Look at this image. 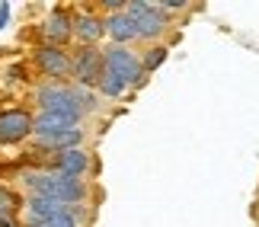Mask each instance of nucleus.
<instances>
[{
  "mask_svg": "<svg viewBox=\"0 0 259 227\" xmlns=\"http://www.w3.org/2000/svg\"><path fill=\"white\" fill-rule=\"evenodd\" d=\"M125 13H128V19L135 23L138 42H144V45L163 42L166 29H170V16H166L157 4H151V0H128Z\"/></svg>",
  "mask_w": 259,
  "mask_h": 227,
  "instance_id": "obj_1",
  "label": "nucleus"
},
{
  "mask_svg": "<svg viewBox=\"0 0 259 227\" xmlns=\"http://www.w3.org/2000/svg\"><path fill=\"white\" fill-rule=\"evenodd\" d=\"M103 67L112 71L115 77H122L128 83V90H138L144 86V67H141V55L132 52V48H118V45H106L103 48Z\"/></svg>",
  "mask_w": 259,
  "mask_h": 227,
  "instance_id": "obj_2",
  "label": "nucleus"
},
{
  "mask_svg": "<svg viewBox=\"0 0 259 227\" xmlns=\"http://www.w3.org/2000/svg\"><path fill=\"white\" fill-rule=\"evenodd\" d=\"M32 67L45 80L64 83V80H71V52H67V48H58V45L38 42L32 48Z\"/></svg>",
  "mask_w": 259,
  "mask_h": 227,
  "instance_id": "obj_3",
  "label": "nucleus"
},
{
  "mask_svg": "<svg viewBox=\"0 0 259 227\" xmlns=\"http://www.w3.org/2000/svg\"><path fill=\"white\" fill-rule=\"evenodd\" d=\"M99 74H103V48L99 45H77L71 52V80H74V86L96 90Z\"/></svg>",
  "mask_w": 259,
  "mask_h": 227,
  "instance_id": "obj_4",
  "label": "nucleus"
},
{
  "mask_svg": "<svg viewBox=\"0 0 259 227\" xmlns=\"http://www.w3.org/2000/svg\"><path fill=\"white\" fill-rule=\"evenodd\" d=\"M32 103L38 112H77L80 115V106H77V86L74 83H38L32 90Z\"/></svg>",
  "mask_w": 259,
  "mask_h": 227,
  "instance_id": "obj_5",
  "label": "nucleus"
},
{
  "mask_svg": "<svg viewBox=\"0 0 259 227\" xmlns=\"http://www.w3.org/2000/svg\"><path fill=\"white\" fill-rule=\"evenodd\" d=\"M32 109L26 106H4L0 109V147H19L32 138Z\"/></svg>",
  "mask_w": 259,
  "mask_h": 227,
  "instance_id": "obj_6",
  "label": "nucleus"
},
{
  "mask_svg": "<svg viewBox=\"0 0 259 227\" xmlns=\"http://www.w3.org/2000/svg\"><path fill=\"white\" fill-rule=\"evenodd\" d=\"M42 42L58 48H67L74 42V10H67L61 4L48 10L42 19Z\"/></svg>",
  "mask_w": 259,
  "mask_h": 227,
  "instance_id": "obj_7",
  "label": "nucleus"
},
{
  "mask_svg": "<svg viewBox=\"0 0 259 227\" xmlns=\"http://www.w3.org/2000/svg\"><path fill=\"white\" fill-rule=\"evenodd\" d=\"M106 38V16L99 10H77L74 13V42L99 45Z\"/></svg>",
  "mask_w": 259,
  "mask_h": 227,
  "instance_id": "obj_8",
  "label": "nucleus"
},
{
  "mask_svg": "<svg viewBox=\"0 0 259 227\" xmlns=\"http://www.w3.org/2000/svg\"><path fill=\"white\" fill-rule=\"evenodd\" d=\"M90 160H93V157H90L83 147H74V151L55 154L45 170H52L55 176H64V179H83L87 170H90Z\"/></svg>",
  "mask_w": 259,
  "mask_h": 227,
  "instance_id": "obj_9",
  "label": "nucleus"
},
{
  "mask_svg": "<svg viewBox=\"0 0 259 227\" xmlns=\"http://www.w3.org/2000/svg\"><path fill=\"white\" fill-rule=\"evenodd\" d=\"M83 115L77 112H35L32 118V138H52L61 131H71V128H80Z\"/></svg>",
  "mask_w": 259,
  "mask_h": 227,
  "instance_id": "obj_10",
  "label": "nucleus"
},
{
  "mask_svg": "<svg viewBox=\"0 0 259 227\" xmlns=\"http://www.w3.org/2000/svg\"><path fill=\"white\" fill-rule=\"evenodd\" d=\"M58 211H61V205H58V202L38 199V195H26L23 208H19V224H23V227H45Z\"/></svg>",
  "mask_w": 259,
  "mask_h": 227,
  "instance_id": "obj_11",
  "label": "nucleus"
},
{
  "mask_svg": "<svg viewBox=\"0 0 259 227\" xmlns=\"http://www.w3.org/2000/svg\"><path fill=\"white\" fill-rule=\"evenodd\" d=\"M83 138H87V131H83V125H80V128H71V131H61V134H52V138H32V144H35L38 154L55 157V154H61V151H74V147H80Z\"/></svg>",
  "mask_w": 259,
  "mask_h": 227,
  "instance_id": "obj_12",
  "label": "nucleus"
},
{
  "mask_svg": "<svg viewBox=\"0 0 259 227\" xmlns=\"http://www.w3.org/2000/svg\"><path fill=\"white\" fill-rule=\"evenodd\" d=\"M106 38L109 45H118V48H132V42H138V32H135V23L128 19V13H112L106 16Z\"/></svg>",
  "mask_w": 259,
  "mask_h": 227,
  "instance_id": "obj_13",
  "label": "nucleus"
},
{
  "mask_svg": "<svg viewBox=\"0 0 259 227\" xmlns=\"http://www.w3.org/2000/svg\"><path fill=\"white\" fill-rule=\"evenodd\" d=\"M125 93H128V83L122 80V77H115L112 71H106V67H103L99 83H96V96H103V100H122Z\"/></svg>",
  "mask_w": 259,
  "mask_h": 227,
  "instance_id": "obj_14",
  "label": "nucleus"
},
{
  "mask_svg": "<svg viewBox=\"0 0 259 227\" xmlns=\"http://www.w3.org/2000/svg\"><path fill=\"white\" fill-rule=\"evenodd\" d=\"M166 58H170V45H163V42H157V45H147L144 52H141V67H144V77L147 74H154L157 67H160Z\"/></svg>",
  "mask_w": 259,
  "mask_h": 227,
  "instance_id": "obj_15",
  "label": "nucleus"
},
{
  "mask_svg": "<svg viewBox=\"0 0 259 227\" xmlns=\"http://www.w3.org/2000/svg\"><path fill=\"white\" fill-rule=\"evenodd\" d=\"M19 208H23V199L10 186H0V211L10 214V218H19Z\"/></svg>",
  "mask_w": 259,
  "mask_h": 227,
  "instance_id": "obj_16",
  "label": "nucleus"
},
{
  "mask_svg": "<svg viewBox=\"0 0 259 227\" xmlns=\"http://www.w3.org/2000/svg\"><path fill=\"white\" fill-rule=\"evenodd\" d=\"M80 211L83 208H61L45 227H80Z\"/></svg>",
  "mask_w": 259,
  "mask_h": 227,
  "instance_id": "obj_17",
  "label": "nucleus"
},
{
  "mask_svg": "<svg viewBox=\"0 0 259 227\" xmlns=\"http://www.w3.org/2000/svg\"><path fill=\"white\" fill-rule=\"evenodd\" d=\"M157 7L163 10L166 16H179V13H189V0H157Z\"/></svg>",
  "mask_w": 259,
  "mask_h": 227,
  "instance_id": "obj_18",
  "label": "nucleus"
},
{
  "mask_svg": "<svg viewBox=\"0 0 259 227\" xmlns=\"http://www.w3.org/2000/svg\"><path fill=\"white\" fill-rule=\"evenodd\" d=\"M10 23V4L4 0V4H0V32H4V26Z\"/></svg>",
  "mask_w": 259,
  "mask_h": 227,
  "instance_id": "obj_19",
  "label": "nucleus"
},
{
  "mask_svg": "<svg viewBox=\"0 0 259 227\" xmlns=\"http://www.w3.org/2000/svg\"><path fill=\"white\" fill-rule=\"evenodd\" d=\"M256 218H259V205H256Z\"/></svg>",
  "mask_w": 259,
  "mask_h": 227,
  "instance_id": "obj_20",
  "label": "nucleus"
}]
</instances>
